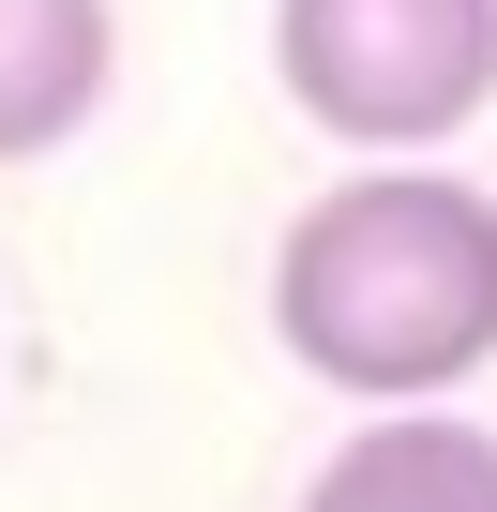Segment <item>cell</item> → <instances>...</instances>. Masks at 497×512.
<instances>
[{
  "instance_id": "cell-1",
  "label": "cell",
  "mask_w": 497,
  "mask_h": 512,
  "mask_svg": "<svg viewBox=\"0 0 497 512\" xmlns=\"http://www.w3.org/2000/svg\"><path fill=\"white\" fill-rule=\"evenodd\" d=\"M272 332L347 407H437L497 362V196L452 166H347L272 241Z\"/></svg>"
},
{
  "instance_id": "cell-2",
  "label": "cell",
  "mask_w": 497,
  "mask_h": 512,
  "mask_svg": "<svg viewBox=\"0 0 497 512\" xmlns=\"http://www.w3.org/2000/svg\"><path fill=\"white\" fill-rule=\"evenodd\" d=\"M272 76L332 151H437L497 106V0H272Z\"/></svg>"
},
{
  "instance_id": "cell-3",
  "label": "cell",
  "mask_w": 497,
  "mask_h": 512,
  "mask_svg": "<svg viewBox=\"0 0 497 512\" xmlns=\"http://www.w3.org/2000/svg\"><path fill=\"white\" fill-rule=\"evenodd\" d=\"M302 512H497V437L452 422V407H377L302 482Z\"/></svg>"
},
{
  "instance_id": "cell-4",
  "label": "cell",
  "mask_w": 497,
  "mask_h": 512,
  "mask_svg": "<svg viewBox=\"0 0 497 512\" xmlns=\"http://www.w3.org/2000/svg\"><path fill=\"white\" fill-rule=\"evenodd\" d=\"M106 61H121L106 0H0V166L61 151L106 106Z\"/></svg>"
}]
</instances>
